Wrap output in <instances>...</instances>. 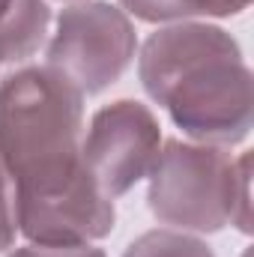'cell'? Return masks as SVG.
<instances>
[{"instance_id":"1","label":"cell","mask_w":254,"mask_h":257,"mask_svg":"<svg viewBox=\"0 0 254 257\" xmlns=\"http://www.w3.org/2000/svg\"><path fill=\"white\" fill-rule=\"evenodd\" d=\"M138 78L189 141L236 147L248 138L254 78L224 27L206 21L159 27L141 45Z\"/></svg>"},{"instance_id":"2","label":"cell","mask_w":254,"mask_h":257,"mask_svg":"<svg viewBox=\"0 0 254 257\" xmlns=\"http://www.w3.org/2000/svg\"><path fill=\"white\" fill-rule=\"evenodd\" d=\"M84 99L51 66H21L0 81V159L18 192L60 186L84 168Z\"/></svg>"},{"instance_id":"3","label":"cell","mask_w":254,"mask_h":257,"mask_svg":"<svg viewBox=\"0 0 254 257\" xmlns=\"http://www.w3.org/2000/svg\"><path fill=\"white\" fill-rule=\"evenodd\" d=\"M251 156H230V147L197 141H162L150 168V212L177 230L218 233L227 224L251 233L248 203Z\"/></svg>"},{"instance_id":"4","label":"cell","mask_w":254,"mask_h":257,"mask_svg":"<svg viewBox=\"0 0 254 257\" xmlns=\"http://www.w3.org/2000/svg\"><path fill=\"white\" fill-rule=\"evenodd\" d=\"M138 54V33L126 12L105 0H78L60 9L48 39L45 66L57 69L84 96L123 78Z\"/></svg>"},{"instance_id":"5","label":"cell","mask_w":254,"mask_h":257,"mask_svg":"<svg viewBox=\"0 0 254 257\" xmlns=\"http://www.w3.org/2000/svg\"><path fill=\"white\" fill-rule=\"evenodd\" d=\"M162 150V126L150 105L117 99L90 117L81 135V162L111 200L129 194Z\"/></svg>"},{"instance_id":"6","label":"cell","mask_w":254,"mask_h":257,"mask_svg":"<svg viewBox=\"0 0 254 257\" xmlns=\"http://www.w3.org/2000/svg\"><path fill=\"white\" fill-rule=\"evenodd\" d=\"M114 200L87 168L60 186L18 192V233L33 245H90L114 230Z\"/></svg>"},{"instance_id":"7","label":"cell","mask_w":254,"mask_h":257,"mask_svg":"<svg viewBox=\"0 0 254 257\" xmlns=\"http://www.w3.org/2000/svg\"><path fill=\"white\" fill-rule=\"evenodd\" d=\"M48 24L45 0H0V66L30 60L45 45Z\"/></svg>"},{"instance_id":"8","label":"cell","mask_w":254,"mask_h":257,"mask_svg":"<svg viewBox=\"0 0 254 257\" xmlns=\"http://www.w3.org/2000/svg\"><path fill=\"white\" fill-rule=\"evenodd\" d=\"M123 257H215V251L186 230L156 227L141 233L135 242H129Z\"/></svg>"},{"instance_id":"9","label":"cell","mask_w":254,"mask_h":257,"mask_svg":"<svg viewBox=\"0 0 254 257\" xmlns=\"http://www.w3.org/2000/svg\"><path fill=\"white\" fill-rule=\"evenodd\" d=\"M120 9L147 24H177L203 15L200 0H120Z\"/></svg>"},{"instance_id":"10","label":"cell","mask_w":254,"mask_h":257,"mask_svg":"<svg viewBox=\"0 0 254 257\" xmlns=\"http://www.w3.org/2000/svg\"><path fill=\"white\" fill-rule=\"evenodd\" d=\"M18 236V189L6 162L0 159V251L15 248Z\"/></svg>"},{"instance_id":"11","label":"cell","mask_w":254,"mask_h":257,"mask_svg":"<svg viewBox=\"0 0 254 257\" xmlns=\"http://www.w3.org/2000/svg\"><path fill=\"white\" fill-rule=\"evenodd\" d=\"M6 257H108L102 248H93V245H21V248H12Z\"/></svg>"},{"instance_id":"12","label":"cell","mask_w":254,"mask_h":257,"mask_svg":"<svg viewBox=\"0 0 254 257\" xmlns=\"http://www.w3.org/2000/svg\"><path fill=\"white\" fill-rule=\"evenodd\" d=\"M203 15H215V18H230L239 15L251 6V0H200Z\"/></svg>"}]
</instances>
